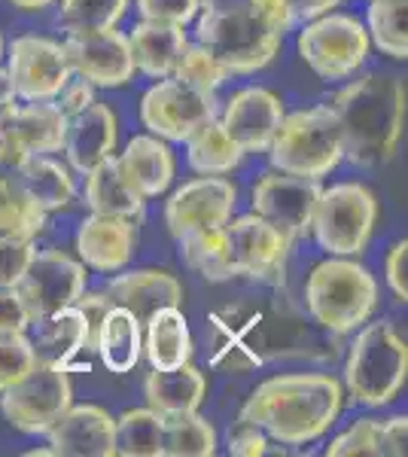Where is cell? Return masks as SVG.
<instances>
[{"label":"cell","instance_id":"1","mask_svg":"<svg viewBox=\"0 0 408 457\" xmlns=\"http://www.w3.org/2000/svg\"><path fill=\"white\" fill-rule=\"evenodd\" d=\"M341 129V156L357 168H381L393 159L405 125V79L362 73L332 98Z\"/></svg>","mask_w":408,"mask_h":457},{"label":"cell","instance_id":"2","mask_svg":"<svg viewBox=\"0 0 408 457\" xmlns=\"http://www.w3.org/2000/svg\"><path fill=\"white\" fill-rule=\"evenodd\" d=\"M345 390L332 375H278L262 381L241 409L244 424H256L269 439L305 445L336 424Z\"/></svg>","mask_w":408,"mask_h":457},{"label":"cell","instance_id":"3","mask_svg":"<svg viewBox=\"0 0 408 457\" xmlns=\"http://www.w3.org/2000/svg\"><path fill=\"white\" fill-rule=\"evenodd\" d=\"M293 21L287 0H254L241 10H202L196 40L229 73H256L278 55Z\"/></svg>","mask_w":408,"mask_h":457},{"label":"cell","instance_id":"4","mask_svg":"<svg viewBox=\"0 0 408 457\" xmlns=\"http://www.w3.org/2000/svg\"><path fill=\"white\" fill-rule=\"evenodd\" d=\"M305 305L311 317L329 333H354L378 308V284L366 265L329 256L308 275Z\"/></svg>","mask_w":408,"mask_h":457},{"label":"cell","instance_id":"5","mask_svg":"<svg viewBox=\"0 0 408 457\" xmlns=\"http://www.w3.org/2000/svg\"><path fill=\"white\" fill-rule=\"evenodd\" d=\"M408 348L393 323H362L345 363V387L360 405H387L405 387Z\"/></svg>","mask_w":408,"mask_h":457},{"label":"cell","instance_id":"6","mask_svg":"<svg viewBox=\"0 0 408 457\" xmlns=\"http://www.w3.org/2000/svg\"><path fill=\"white\" fill-rule=\"evenodd\" d=\"M269 159L274 171L321 180L338 168L341 156V129L332 107H308L284 113L278 131L269 144Z\"/></svg>","mask_w":408,"mask_h":457},{"label":"cell","instance_id":"7","mask_svg":"<svg viewBox=\"0 0 408 457\" xmlns=\"http://www.w3.org/2000/svg\"><path fill=\"white\" fill-rule=\"evenodd\" d=\"M378 223L375 193L362 183H336L321 189L311 232L329 256H357L366 250Z\"/></svg>","mask_w":408,"mask_h":457},{"label":"cell","instance_id":"8","mask_svg":"<svg viewBox=\"0 0 408 457\" xmlns=\"http://www.w3.org/2000/svg\"><path fill=\"white\" fill-rule=\"evenodd\" d=\"M369 34L360 19L345 12H323L311 19L299 34V55L323 79L354 77L369 55Z\"/></svg>","mask_w":408,"mask_h":457},{"label":"cell","instance_id":"9","mask_svg":"<svg viewBox=\"0 0 408 457\" xmlns=\"http://www.w3.org/2000/svg\"><path fill=\"white\" fill-rule=\"evenodd\" d=\"M217 95L187 86L174 77L159 79L140 101V120L150 129V135L171 144H183L196 129L217 120Z\"/></svg>","mask_w":408,"mask_h":457},{"label":"cell","instance_id":"10","mask_svg":"<svg viewBox=\"0 0 408 457\" xmlns=\"http://www.w3.org/2000/svg\"><path fill=\"white\" fill-rule=\"evenodd\" d=\"M71 396L73 387L68 370L37 363L25 378H19L16 385L0 394V409L16 430L37 436L58 421V415L73 403Z\"/></svg>","mask_w":408,"mask_h":457},{"label":"cell","instance_id":"11","mask_svg":"<svg viewBox=\"0 0 408 457\" xmlns=\"http://www.w3.org/2000/svg\"><path fill=\"white\" fill-rule=\"evenodd\" d=\"M16 290L25 302L31 323L43 320V317L62 312V308H71L83 296L86 265L62 253V250H37Z\"/></svg>","mask_w":408,"mask_h":457},{"label":"cell","instance_id":"12","mask_svg":"<svg viewBox=\"0 0 408 457\" xmlns=\"http://www.w3.org/2000/svg\"><path fill=\"white\" fill-rule=\"evenodd\" d=\"M321 189V180L269 171L256 180L250 202H254L256 217L271 223L287 241H296L311 232V217H314V204Z\"/></svg>","mask_w":408,"mask_h":457},{"label":"cell","instance_id":"13","mask_svg":"<svg viewBox=\"0 0 408 457\" xmlns=\"http://www.w3.org/2000/svg\"><path fill=\"white\" fill-rule=\"evenodd\" d=\"M226 235V256L232 278H259L269 281L284 271L289 245L284 235L278 232L271 223H265L256 213H244L222 226Z\"/></svg>","mask_w":408,"mask_h":457},{"label":"cell","instance_id":"14","mask_svg":"<svg viewBox=\"0 0 408 457\" xmlns=\"http://www.w3.org/2000/svg\"><path fill=\"white\" fill-rule=\"evenodd\" d=\"M64 55L77 77L88 79L101 88H120L135 77V58H131L129 37L116 28L101 31H68L64 37Z\"/></svg>","mask_w":408,"mask_h":457},{"label":"cell","instance_id":"15","mask_svg":"<svg viewBox=\"0 0 408 457\" xmlns=\"http://www.w3.org/2000/svg\"><path fill=\"white\" fill-rule=\"evenodd\" d=\"M6 58H10L6 73L21 101H52L73 73L64 46L46 37H16Z\"/></svg>","mask_w":408,"mask_h":457},{"label":"cell","instance_id":"16","mask_svg":"<svg viewBox=\"0 0 408 457\" xmlns=\"http://www.w3.org/2000/svg\"><path fill=\"white\" fill-rule=\"evenodd\" d=\"M238 189L222 177H198L189 180L168 198L165 204V223L174 238L192 232V228L207 226H226L232 220Z\"/></svg>","mask_w":408,"mask_h":457},{"label":"cell","instance_id":"17","mask_svg":"<svg viewBox=\"0 0 408 457\" xmlns=\"http://www.w3.org/2000/svg\"><path fill=\"white\" fill-rule=\"evenodd\" d=\"M280 120L284 104L278 95L262 86H250L229 98L220 125L241 153H265Z\"/></svg>","mask_w":408,"mask_h":457},{"label":"cell","instance_id":"18","mask_svg":"<svg viewBox=\"0 0 408 457\" xmlns=\"http://www.w3.org/2000/svg\"><path fill=\"white\" fill-rule=\"evenodd\" d=\"M49 445L64 457H113V418L101 405H68L46 430Z\"/></svg>","mask_w":408,"mask_h":457},{"label":"cell","instance_id":"19","mask_svg":"<svg viewBox=\"0 0 408 457\" xmlns=\"http://www.w3.org/2000/svg\"><path fill=\"white\" fill-rule=\"evenodd\" d=\"M137 247L135 220L107 217V213H92L77 228V253L83 265L104 275L122 271L131 262Z\"/></svg>","mask_w":408,"mask_h":457},{"label":"cell","instance_id":"20","mask_svg":"<svg viewBox=\"0 0 408 457\" xmlns=\"http://www.w3.org/2000/svg\"><path fill=\"white\" fill-rule=\"evenodd\" d=\"M116 137H120V129H116V113L101 101H92L86 110L68 116V125H64V156H68V165L77 174H88L98 162L116 153Z\"/></svg>","mask_w":408,"mask_h":457},{"label":"cell","instance_id":"21","mask_svg":"<svg viewBox=\"0 0 408 457\" xmlns=\"http://www.w3.org/2000/svg\"><path fill=\"white\" fill-rule=\"evenodd\" d=\"M104 293L113 299V305L135 314L140 323L150 320L159 308H180L183 302L180 281L162 269H137V271L116 275L110 278Z\"/></svg>","mask_w":408,"mask_h":457},{"label":"cell","instance_id":"22","mask_svg":"<svg viewBox=\"0 0 408 457\" xmlns=\"http://www.w3.org/2000/svg\"><path fill=\"white\" fill-rule=\"evenodd\" d=\"M64 125H68V116L58 110L55 101H25V104L12 101L0 116V131L16 137L31 156L62 150Z\"/></svg>","mask_w":408,"mask_h":457},{"label":"cell","instance_id":"23","mask_svg":"<svg viewBox=\"0 0 408 457\" xmlns=\"http://www.w3.org/2000/svg\"><path fill=\"white\" fill-rule=\"evenodd\" d=\"M34 338H31V348H34V360L43 366H68L77 360V353H83L88 345V323L83 312L77 305L62 308V312L43 317V320H34Z\"/></svg>","mask_w":408,"mask_h":457},{"label":"cell","instance_id":"24","mask_svg":"<svg viewBox=\"0 0 408 457\" xmlns=\"http://www.w3.org/2000/svg\"><path fill=\"white\" fill-rule=\"evenodd\" d=\"M116 162H120L125 180L144 198L168 193L171 180H174V153H171L168 141H162L155 135L131 137L122 156H116Z\"/></svg>","mask_w":408,"mask_h":457},{"label":"cell","instance_id":"25","mask_svg":"<svg viewBox=\"0 0 408 457\" xmlns=\"http://www.w3.org/2000/svg\"><path fill=\"white\" fill-rule=\"evenodd\" d=\"M187 34L180 25H168V21H140L135 31L129 34L131 58H135V71L146 73L150 79H165L174 73L180 62L183 49H187Z\"/></svg>","mask_w":408,"mask_h":457},{"label":"cell","instance_id":"26","mask_svg":"<svg viewBox=\"0 0 408 457\" xmlns=\"http://www.w3.org/2000/svg\"><path fill=\"white\" fill-rule=\"evenodd\" d=\"M86 177V204L92 208V213H107V217H125V220H137L144 217V195L125 180V174L120 171V162L116 156H107L104 162L92 168Z\"/></svg>","mask_w":408,"mask_h":457},{"label":"cell","instance_id":"27","mask_svg":"<svg viewBox=\"0 0 408 457\" xmlns=\"http://www.w3.org/2000/svg\"><path fill=\"white\" fill-rule=\"evenodd\" d=\"M207 394V378L198 366L183 363L174 370H153L146 378V403L162 418L198 411Z\"/></svg>","mask_w":408,"mask_h":457},{"label":"cell","instance_id":"28","mask_svg":"<svg viewBox=\"0 0 408 457\" xmlns=\"http://www.w3.org/2000/svg\"><path fill=\"white\" fill-rule=\"evenodd\" d=\"M140 327H144V323L120 305H113L101 317L92 348L98 351L101 363L107 366L110 372L125 375L137 366L140 351H144V333H140Z\"/></svg>","mask_w":408,"mask_h":457},{"label":"cell","instance_id":"29","mask_svg":"<svg viewBox=\"0 0 408 457\" xmlns=\"http://www.w3.org/2000/svg\"><path fill=\"white\" fill-rule=\"evenodd\" d=\"M144 351L153 370H174L189 363L192 357V336L187 314L180 308H159L146 320Z\"/></svg>","mask_w":408,"mask_h":457},{"label":"cell","instance_id":"30","mask_svg":"<svg viewBox=\"0 0 408 457\" xmlns=\"http://www.w3.org/2000/svg\"><path fill=\"white\" fill-rule=\"evenodd\" d=\"M16 187L25 193L37 208L43 211H62L73 202V177L62 162L46 159V156H31L25 165L12 174Z\"/></svg>","mask_w":408,"mask_h":457},{"label":"cell","instance_id":"31","mask_svg":"<svg viewBox=\"0 0 408 457\" xmlns=\"http://www.w3.org/2000/svg\"><path fill=\"white\" fill-rule=\"evenodd\" d=\"M244 153L229 141V135L222 131L220 120L204 122L202 129H196L187 137V159L189 168L196 174L204 177H222L238 168Z\"/></svg>","mask_w":408,"mask_h":457},{"label":"cell","instance_id":"32","mask_svg":"<svg viewBox=\"0 0 408 457\" xmlns=\"http://www.w3.org/2000/svg\"><path fill=\"white\" fill-rule=\"evenodd\" d=\"M217 452V430L198 411L162 418V457H211Z\"/></svg>","mask_w":408,"mask_h":457},{"label":"cell","instance_id":"33","mask_svg":"<svg viewBox=\"0 0 408 457\" xmlns=\"http://www.w3.org/2000/svg\"><path fill=\"white\" fill-rule=\"evenodd\" d=\"M177 241H180V253H183V260H187V265L192 271H198L204 281H213V284L232 281L222 226L192 228V232L180 235Z\"/></svg>","mask_w":408,"mask_h":457},{"label":"cell","instance_id":"34","mask_svg":"<svg viewBox=\"0 0 408 457\" xmlns=\"http://www.w3.org/2000/svg\"><path fill=\"white\" fill-rule=\"evenodd\" d=\"M369 43L378 53L405 62L408 58V4L405 0H372L369 4Z\"/></svg>","mask_w":408,"mask_h":457},{"label":"cell","instance_id":"35","mask_svg":"<svg viewBox=\"0 0 408 457\" xmlns=\"http://www.w3.org/2000/svg\"><path fill=\"white\" fill-rule=\"evenodd\" d=\"M113 442L116 454L125 457H159L162 442V415L146 409H129L113 418Z\"/></svg>","mask_w":408,"mask_h":457},{"label":"cell","instance_id":"36","mask_svg":"<svg viewBox=\"0 0 408 457\" xmlns=\"http://www.w3.org/2000/svg\"><path fill=\"white\" fill-rule=\"evenodd\" d=\"M129 0H62L64 31H101L116 28Z\"/></svg>","mask_w":408,"mask_h":457},{"label":"cell","instance_id":"37","mask_svg":"<svg viewBox=\"0 0 408 457\" xmlns=\"http://www.w3.org/2000/svg\"><path fill=\"white\" fill-rule=\"evenodd\" d=\"M171 77L180 79V83H187V86L204 88V92H217V88L229 79V71L207 53L202 43H187V49H183L180 62H177V68Z\"/></svg>","mask_w":408,"mask_h":457},{"label":"cell","instance_id":"38","mask_svg":"<svg viewBox=\"0 0 408 457\" xmlns=\"http://www.w3.org/2000/svg\"><path fill=\"white\" fill-rule=\"evenodd\" d=\"M37 366L31 338L25 333H0V394L25 378Z\"/></svg>","mask_w":408,"mask_h":457},{"label":"cell","instance_id":"39","mask_svg":"<svg viewBox=\"0 0 408 457\" xmlns=\"http://www.w3.org/2000/svg\"><path fill=\"white\" fill-rule=\"evenodd\" d=\"M378 433H381V421L360 418L326 445V457H378Z\"/></svg>","mask_w":408,"mask_h":457},{"label":"cell","instance_id":"40","mask_svg":"<svg viewBox=\"0 0 408 457\" xmlns=\"http://www.w3.org/2000/svg\"><path fill=\"white\" fill-rule=\"evenodd\" d=\"M34 253H37L34 238L0 235V287H16Z\"/></svg>","mask_w":408,"mask_h":457},{"label":"cell","instance_id":"41","mask_svg":"<svg viewBox=\"0 0 408 457\" xmlns=\"http://www.w3.org/2000/svg\"><path fill=\"white\" fill-rule=\"evenodd\" d=\"M198 0H137V12L146 21H168V25H189L198 16Z\"/></svg>","mask_w":408,"mask_h":457},{"label":"cell","instance_id":"42","mask_svg":"<svg viewBox=\"0 0 408 457\" xmlns=\"http://www.w3.org/2000/svg\"><path fill=\"white\" fill-rule=\"evenodd\" d=\"M31 317L16 287H0V333H28Z\"/></svg>","mask_w":408,"mask_h":457},{"label":"cell","instance_id":"43","mask_svg":"<svg viewBox=\"0 0 408 457\" xmlns=\"http://www.w3.org/2000/svg\"><path fill=\"white\" fill-rule=\"evenodd\" d=\"M58 104V110H62L64 116H73L79 113V110H86L88 104L95 101V86L88 83V79L77 77V73H71L68 83H64L62 88H58V95L52 98Z\"/></svg>","mask_w":408,"mask_h":457},{"label":"cell","instance_id":"44","mask_svg":"<svg viewBox=\"0 0 408 457\" xmlns=\"http://www.w3.org/2000/svg\"><path fill=\"white\" fill-rule=\"evenodd\" d=\"M269 452H271L269 436H265L256 424L238 421V430L229 433V454H235V457H262Z\"/></svg>","mask_w":408,"mask_h":457},{"label":"cell","instance_id":"45","mask_svg":"<svg viewBox=\"0 0 408 457\" xmlns=\"http://www.w3.org/2000/svg\"><path fill=\"white\" fill-rule=\"evenodd\" d=\"M387 284L393 290V296L399 302H408V241H396L387 253Z\"/></svg>","mask_w":408,"mask_h":457},{"label":"cell","instance_id":"46","mask_svg":"<svg viewBox=\"0 0 408 457\" xmlns=\"http://www.w3.org/2000/svg\"><path fill=\"white\" fill-rule=\"evenodd\" d=\"M408 442V418L393 415L381 421V433H378V457H399L405 454Z\"/></svg>","mask_w":408,"mask_h":457},{"label":"cell","instance_id":"47","mask_svg":"<svg viewBox=\"0 0 408 457\" xmlns=\"http://www.w3.org/2000/svg\"><path fill=\"white\" fill-rule=\"evenodd\" d=\"M73 305L83 312V317H86V323H88V345H95V333H98V323H101V317L113 308V299L107 296V293H88V290H83V296H79Z\"/></svg>","mask_w":408,"mask_h":457},{"label":"cell","instance_id":"48","mask_svg":"<svg viewBox=\"0 0 408 457\" xmlns=\"http://www.w3.org/2000/svg\"><path fill=\"white\" fill-rule=\"evenodd\" d=\"M28 159H31V153H28L16 137L0 131V177H12Z\"/></svg>","mask_w":408,"mask_h":457},{"label":"cell","instance_id":"49","mask_svg":"<svg viewBox=\"0 0 408 457\" xmlns=\"http://www.w3.org/2000/svg\"><path fill=\"white\" fill-rule=\"evenodd\" d=\"M341 0H287L293 19H302V21H311V19L323 16V12H332Z\"/></svg>","mask_w":408,"mask_h":457},{"label":"cell","instance_id":"50","mask_svg":"<svg viewBox=\"0 0 408 457\" xmlns=\"http://www.w3.org/2000/svg\"><path fill=\"white\" fill-rule=\"evenodd\" d=\"M16 101V88H12V79L6 71H0V116H4V110Z\"/></svg>","mask_w":408,"mask_h":457},{"label":"cell","instance_id":"51","mask_svg":"<svg viewBox=\"0 0 408 457\" xmlns=\"http://www.w3.org/2000/svg\"><path fill=\"white\" fill-rule=\"evenodd\" d=\"M254 0H198L202 10H241V6H250Z\"/></svg>","mask_w":408,"mask_h":457},{"label":"cell","instance_id":"52","mask_svg":"<svg viewBox=\"0 0 408 457\" xmlns=\"http://www.w3.org/2000/svg\"><path fill=\"white\" fill-rule=\"evenodd\" d=\"M12 6H19V10H28V12H34V10H46V6H52L55 0H10Z\"/></svg>","mask_w":408,"mask_h":457},{"label":"cell","instance_id":"53","mask_svg":"<svg viewBox=\"0 0 408 457\" xmlns=\"http://www.w3.org/2000/svg\"><path fill=\"white\" fill-rule=\"evenodd\" d=\"M49 454H55L52 452V445L49 448H31V452H28V457H49Z\"/></svg>","mask_w":408,"mask_h":457},{"label":"cell","instance_id":"54","mask_svg":"<svg viewBox=\"0 0 408 457\" xmlns=\"http://www.w3.org/2000/svg\"><path fill=\"white\" fill-rule=\"evenodd\" d=\"M0 58H4V37H0Z\"/></svg>","mask_w":408,"mask_h":457}]
</instances>
